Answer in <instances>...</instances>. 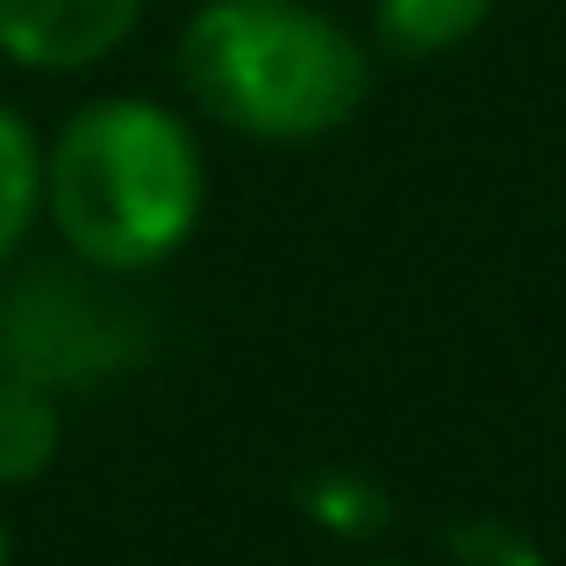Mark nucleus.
Masks as SVG:
<instances>
[{
  "instance_id": "1",
  "label": "nucleus",
  "mask_w": 566,
  "mask_h": 566,
  "mask_svg": "<svg viewBox=\"0 0 566 566\" xmlns=\"http://www.w3.org/2000/svg\"><path fill=\"white\" fill-rule=\"evenodd\" d=\"M208 158L180 108L108 94L65 115L43 144V216L86 273H151L201 230Z\"/></svg>"
},
{
  "instance_id": "2",
  "label": "nucleus",
  "mask_w": 566,
  "mask_h": 566,
  "mask_svg": "<svg viewBox=\"0 0 566 566\" xmlns=\"http://www.w3.org/2000/svg\"><path fill=\"white\" fill-rule=\"evenodd\" d=\"M180 86L251 144L337 137L374 94V57L308 0H201L180 22Z\"/></svg>"
},
{
  "instance_id": "3",
  "label": "nucleus",
  "mask_w": 566,
  "mask_h": 566,
  "mask_svg": "<svg viewBox=\"0 0 566 566\" xmlns=\"http://www.w3.org/2000/svg\"><path fill=\"white\" fill-rule=\"evenodd\" d=\"M151 0H0V57L43 80L94 72L137 36Z\"/></svg>"
},
{
  "instance_id": "4",
  "label": "nucleus",
  "mask_w": 566,
  "mask_h": 566,
  "mask_svg": "<svg viewBox=\"0 0 566 566\" xmlns=\"http://www.w3.org/2000/svg\"><path fill=\"white\" fill-rule=\"evenodd\" d=\"M65 444V409L57 387L29 380V374H0V488H29L57 467Z\"/></svg>"
},
{
  "instance_id": "5",
  "label": "nucleus",
  "mask_w": 566,
  "mask_h": 566,
  "mask_svg": "<svg viewBox=\"0 0 566 566\" xmlns=\"http://www.w3.org/2000/svg\"><path fill=\"white\" fill-rule=\"evenodd\" d=\"M502 0H374V36L395 57H444L495 22Z\"/></svg>"
},
{
  "instance_id": "6",
  "label": "nucleus",
  "mask_w": 566,
  "mask_h": 566,
  "mask_svg": "<svg viewBox=\"0 0 566 566\" xmlns=\"http://www.w3.org/2000/svg\"><path fill=\"white\" fill-rule=\"evenodd\" d=\"M43 222V137L22 108L0 101V273Z\"/></svg>"
},
{
  "instance_id": "7",
  "label": "nucleus",
  "mask_w": 566,
  "mask_h": 566,
  "mask_svg": "<svg viewBox=\"0 0 566 566\" xmlns=\"http://www.w3.org/2000/svg\"><path fill=\"white\" fill-rule=\"evenodd\" d=\"M0 566H14V538H8V516H0Z\"/></svg>"
},
{
  "instance_id": "8",
  "label": "nucleus",
  "mask_w": 566,
  "mask_h": 566,
  "mask_svg": "<svg viewBox=\"0 0 566 566\" xmlns=\"http://www.w3.org/2000/svg\"><path fill=\"white\" fill-rule=\"evenodd\" d=\"M359 566H416V559H359Z\"/></svg>"
}]
</instances>
